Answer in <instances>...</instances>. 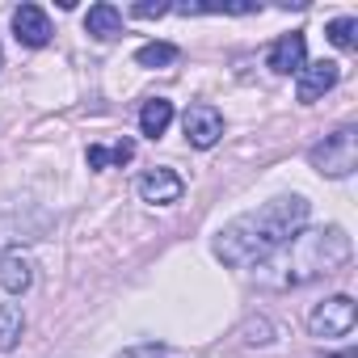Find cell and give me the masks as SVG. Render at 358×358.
Masks as SVG:
<instances>
[{"mask_svg": "<svg viewBox=\"0 0 358 358\" xmlns=\"http://www.w3.org/2000/svg\"><path fill=\"white\" fill-rule=\"evenodd\" d=\"M13 34H17L22 47H47L51 43V22L38 5H22L13 13Z\"/></svg>", "mask_w": 358, "mask_h": 358, "instance_id": "obj_8", "label": "cell"}, {"mask_svg": "<svg viewBox=\"0 0 358 358\" xmlns=\"http://www.w3.org/2000/svg\"><path fill=\"white\" fill-rule=\"evenodd\" d=\"M182 59V51H177L173 43H143L139 51H135V64L139 68H169V64H177Z\"/></svg>", "mask_w": 358, "mask_h": 358, "instance_id": "obj_15", "label": "cell"}, {"mask_svg": "<svg viewBox=\"0 0 358 358\" xmlns=\"http://www.w3.org/2000/svg\"><path fill=\"white\" fill-rule=\"evenodd\" d=\"M85 30H89L93 38L110 43V38H118V34H122V13H118L114 5H93V9H89V17H85Z\"/></svg>", "mask_w": 358, "mask_h": 358, "instance_id": "obj_12", "label": "cell"}, {"mask_svg": "<svg viewBox=\"0 0 358 358\" xmlns=\"http://www.w3.org/2000/svg\"><path fill=\"white\" fill-rule=\"evenodd\" d=\"M354 320H358L354 299H350V295H333V299H324V303H316V308H312L308 329H312V337L333 341V337H345V333L354 329Z\"/></svg>", "mask_w": 358, "mask_h": 358, "instance_id": "obj_4", "label": "cell"}, {"mask_svg": "<svg viewBox=\"0 0 358 358\" xmlns=\"http://www.w3.org/2000/svg\"><path fill=\"white\" fill-rule=\"evenodd\" d=\"M0 287L9 295H26L34 287V262L22 257V253H5L0 257Z\"/></svg>", "mask_w": 358, "mask_h": 358, "instance_id": "obj_10", "label": "cell"}, {"mask_svg": "<svg viewBox=\"0 0 358 358\" xmlns=\"http://www.w3.org/2000/svg\"><path fill=\"white\" fill-rule=\"evenodd\" d=\"M169 122H173V101H169V97L143 101V110H139V131H143L148 139H160V135L169 131Z\"/></svg>", "mask_w": 358, "mask_h": 358, "instance_id": "obj_11", "label": "cell"}, {"mask_svg": "<svg viewBox=\"0 0 358 358\" xmlns=\"http://www.w3.org/2000/svg\"><path fill=\"white\" fill-rule=\"evenodd\" d=\"M131 156H135V143H131V139H118L114 148H101V143H93L85 160H89V169H106V164H127Z\"/></svg>", "mask_w": 358, "mask_h": 358, "instance_id": "obj_14", "label": "cell"}, {"mask_svg": "<svg viewBox=\"0 0 358 358\" xmlns=\"http://www.w3.org/2000/svg\"><path fill=\"white\" fill-rule=\"evenodd\" d=\"M0 68H5V47H0Z\"/></svg>", "mask_w": 358, "mask_h": 358, "instance_id": "obj_20", "label": "cell"}, {"mask_svg": "<svg viewBox=\"0 0 358 358\" xmlns=\"http://www.w3.org/2000/svg\"><path fill=\"white\" fill-rule=\"evenodd\" d=\"M118 358H164V345H156V341H148V345H131V350H122Z\"/></svg>", "mask_w": 358, "mask_h": 358, "instance_id": "obj_18", "label": "cell"}, {"mask_svg": "<svg viewBox=\"0 0 358 358\" xmlns=\"http://www.w3.org/2000/svg\"><path fill=\"white\" fill-rule=\"evenodd\" d=\"M354 245L345 236V228H299L270 262H262V282L270 287H303L312 278H324L333 270H341L350 262Z\"/></svg>", "mask_w": 358, "mask_h": 358, "instance_id": "obj_2", "label": "cell"}, {"mask_svg": "<svg viewBox=\"0 0 358 358\" xmlns=\"http://www.w3.org/2000/svg\"><path fill=\"white\" fill-rule=\"evenodd\" d=\"M303 59H308V43H303V34H282L274 47H270V68L278 72V76H291V72H299L303 68Z\"/></svg>", "mask_w": 358, "mask_h": 358, "instance_id": "obj_9", "label": "cell"}, {"mask_svg": "<svg viewBox=\"0 0 358 358\" xmlns=\"http://www.w3.org/2000/svg\"><path fill=\"white\" fill-rule=\"evenodd\" d=\"M135 190H139V199L143 203H152V207H169V203H177L186 194V182L177 177L173 169H148L139 182H135Z\"/></svg>", "mask_w": 358, "mask_h": 358, "instance_id": "obj_5", "label": "cell"}, {"mask_svg": "<svg viewBox=\"0 0 358 358\" xmlns=\"http://www.w3.org/2000/svg\"><path fill=\"white\" fill-rule=\"evenodd\" d=\"M245 341H249V345H270V341H274L270 320H249V324H245Z\"/></svg>", "mask_w": 358, "mask_h": 358, "instance_id": "obj_17", "label": "cell"}, {"mask_svg": "<svg viewBox=\"0 0 358 358\" xmlns=\"http://www.w3.org/2000/svg\"><path fill=\"white\" fill-rule=\"evenodd\" d=\"M182 127H186V139L194 148H215L220 135H224V114L215 106H190L186 118H182Z\"/></svg>", "mask_w": 358, "mask_h": 358, "instance_id": "obj_6", "label": "cell"}, {"mask_svg": "<svg viewBox=\"0 0 358 358\" xmlns=\"http://www.w3.org/2000/svg\"><path fill=\"white\" fill-rule=\"evenodd\" d=\"M308 224V199L287 194V199H270L257 211L236 215L232 224H224L215 232V257L232 270H249L270 262L299 228Z\"/></svg>", "mask_w": 358, "mask_h": 358, "instance_id": "obj_1", "label": "cell"}, {"mask_svg": "<svg viewBox=\"0 0 358 358\" xmlns=\"http://www.w3.org/2000/svg\"><path fill=\"white\" fill-rule=\"evenodd\" d=\"M337 76H341V68H337L333 59H320V64H303V68H299V85H295V97H299L303 106H312L316 97H324V93L337 85Z\"/></svg>", "mask_w": 358, "mask_h": 358, "instance_id": "obj_7", "label": "cell"}, {"mask_svg": "<svg viewBox=\"0 0 358 358\" xmlns=\"http://www.w3.org/2000/svg\"><path fill=\"white\" fill-rule=\"evenodd\" d=\"M308 164L324 177H350L358 164V131L354 127H337L333 135H324L320 143L308 148Z\"/></svg>", "mask_w": 358, "mask_h": 358, "instance_id": "obj_3", "label": "cell"}, {"mask_svg": "<svg viewBox=\"0 0 358 358\" xmlns=\"http://www.w3.org/2000/svg\"><path fill=\"white\" fill-rule=\"evenodd\" d=\"M169 9H173V5H164V0H156V5H152V0H143V5H135L131 13H135V17H164Z\"/></svg>", "mask_w": 358, "mask_h": 358, "instance_id": "obj_19", "label": "cell"}, {"mask_svg": "<svg viewBox=\"0 0 358 358\" xmlns=\"http://www.w3.org/2000/svg\"><path fill=\"white\" fill-rule=\"evenodd\" d=\"M22 333H26V316H22V308H17V303H0V354L13 350V345L22 341Z\"/></svg>", "mask_w": 358, "mask_h": 358, "instance_id": "obj_13", "label": "cell"}, {"mask_svg": "<svg viewBox=\"0 0 358 358\" xmlns=\"http://www.w3.org/2000/svg\"><path fill=\"white\" fill-rule=\"evenodd\" d=\"M324 34H329V43H333L337 51H354V47H358V38H354V34H358V22H354V17H337V22H329Z\"/></svg>", "mask_w": 358, "mask_h": 358, "instance_id": "obj_16", "label": "cell"}]
</instances>
